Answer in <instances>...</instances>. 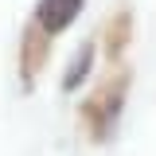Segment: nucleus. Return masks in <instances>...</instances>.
<instances>
[{
	"instance_id": "1",
	"label": "nucleus",
	"mask_w": 156,
	"mask_h": 156,
	"mask_svg": "<svg viewBox=\"0 0 156 156\" xmlns=\"http://www.w3.org/2000/svg\"><path fill=\"white\" fill-rule=\"evenodd\" d=\"M78 12H82V0H39L35 20H39V27L47 35H58V31H66L74 23Z\"/></svg>"
},
{
	"instance_id": "2",
	"label": "nucleus",
	"mask_w": 156,
	"mask_h": 156,
	"mask_svg": "<svg viewBox=\"0 0 156 156\" xmlns=\"http://www.w3.org/2000/svg\"><path fill=\"white\" fill-rule=\"evenodd\" d=\"M90 62H94V47H82V55H74V62L66 66V78H62V86H66V90H74L78 82L90 74Z\"/></svg>"
}]
</instances>
